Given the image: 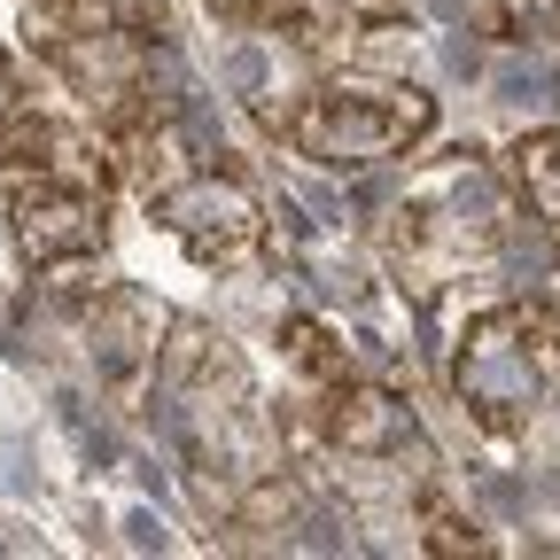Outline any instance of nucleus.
Instances as JSON below:
<instances>
[{"mask_svg": "<svg viewBox=\"0 0 560 560\" xmlns=\"http://www.w3.org/2000/svg\"><path fill=\"white\" fill-rule=\"evenodd\" d=\"M164 226L187 234V242L210 257V249H234V242L249 234V202H242L234 187H219V179H195V187H179V195L164 202Z\"/></svg>", "mask_w": 560, "mask_h": 560, "instance_id": "f257e3e1", "label": "nucleus"}, {"mask_svg": "<svg viewBox=\"0 0 560 560\" xmlns=\"http://www.w3.org/2000/svg\"><path fill=\"white\" fill-rule=\"evenodd\" d=\"M459 382H467V397H475V405H490V412L529 405V389H537V374H529L522 350L506 342V327H482V335H475V350H467Z\"/></svg>", "mask_w": 560, "mask_h": 560, "instance_id": "f03ea898", "label": "nucleus"}, {"mask_svg": "<svg viewBox=\"0 0 560 560\" xmlns=\"http://www.w3.org/2000/svg\"><path fill=\"white\" fill-rule=\"evenodd\" d=\"M94 242H102L94 202H79V195L24 202V249H32V257H70V249H94Z\"/></svg>", "mask_w": 560, "mask_h": 560, "instance_id": "7ed1b4c3", "label": "nucleus"}, {"mask_svg": "<svg viewBox=\"0 0 560 560\" xmlns=\"http://www.w3.org/2000/svg\"><path fill=\"white\" fill-rule=\"evenodd\" d=\"M405 436V405H389V397H350V412H342V444L350 452H382V444H397Z\"/></svg>", "mask_w": 560, "mask_h": 560, "instance_id": "20e7f679", "label": "nucleus"}, {"mask_svg": "<svg viewBox=\"0 0 560 560\" xmlns=\"http://www.w3.org/2000/svg\"><path fill=\"white\" fill-rule=\"evenodd\" d=\"M522 187L537 195V210L560 226V140H529V149H522Z\"/></svg>", "mask_w": 560, "mask_h": 560, "instance_id": "39448f33", "label": "nucleus"}, {"mask_svg": "<svg viewBox=\"0 0 560 560\" xmlns=\"http://www.w3.org/2000/svg\"><path fill=\"white\" fill-rule=\"evenodd\" d=\"M125 545H132V552H164V522H156L149 506L125 514Z\"/></svg>", "mask_w": 560, "mask_h": 560, "instance_id": "423d86ee", "label": "nucleus"}, {"mask_svg": "<svg viewBox=\"0 0 560 560\" xmlns=\"http://www.w3.org/2000/svg\"><path fill=\"white\" fill-rule=\"evenodd\" d=\"M210 9H219V16H272L280 0H210Z\"/></svg>", "mask_w": 560, "mask_h": 560, "instance_id": "0eeeda50", "label": "nucleus"}, {"mask_svg": "<svg viewBox=\"0 0 560 560\" xmlns=\"http://www.w3.org/2000/svg\"><path fill=\"white\" fill-rule=\"evenodd\" d=\"M9 117H16V70L0 62V125H9Z\"/></svg>", "mask_w": 560, "mask_h": 560, "instance_id": "6e6552de", "label": "nucleus"}]
</instances>
